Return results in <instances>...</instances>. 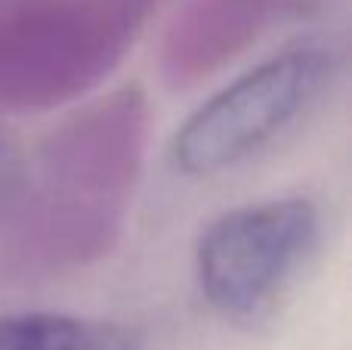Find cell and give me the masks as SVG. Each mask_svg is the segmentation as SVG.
Returning <instances> with one entry per match:
<instances>
[{
  "mask_svg": "<svg viewBox=\"0 0 352 350\" xmlns=\"http://www.w3.org/2000/svg\"><path fill=\"white\" fill-rule=\"evenodd\" d=\"M12 167H16V161H12V155H10V149H6V143L0 140V198H3L6 186H10Z\"/></svg>",
  "mask_w": 352,
  "mask_h": 350,
  "instance_id": "7",
  "label": "cell"
},
{
  "mask_svg": "<svg viewBox=\"0 0 352 350\" xmlns=\"http://www.w3.org/2000/svg\"><path fill=\"white\" fill-rule=\"evenodd\" d=\"M318 0H186L161 41L167 87H195L250 50L275 25L309 12Z\"/></svg>",
  "mask_w": 352,
  "mask_h": 350,
  "instance_id": "5",
  "label": "cell"
},
{
  "mask_svg": "<svg viewBox=\"0 0 352 350\" xmlns=\"http://www.w3.org/2000/svg\"><path fill=\"white\" fill-rule=\"evenodd\" d=\"M164 0H19L0 10V112L90 93Z\"/></svg>",
  "mask_w": 352,
  "mask_h": 350,
  "instance_id": "2",
  "label": "cell"
},
{
  "mask_svg": "<svg viewBox=\"0 0 352 350\" xmlns=\"http://www.w3.org/2000/svg\"><path fill=\"white\" fill-rule=\"evenodd\" d=\"M340 56L328 41H297L217 90L173 136V165L186 177H217L285 136L328 93Z\"/></svg>",
  "mask_w": 352,
  "mask_h": 350,
  "instance_id": "3",
  "label": "cell"
},
{
  "mask_svg": "<svg viewBox=\"0 0 352 350\" xmlns=\"http://www.w3.org/2000/svg\"><path fill=\"white\" fill-rule=\"evenodd\" d=\"M322 242V214L306 196L238 205L213 217L195 245V279L223 320L260 322L294 289Z\"/></svg>",
  "mask_w": 352,
  "mask_h": 350,
  "instance_id": "4",
  "label": "cell"
},
{
  "mask_svg": "<svg viewBox=\"0 0 352 350\" xmlns=\"http://www.w3.org/2000/svg\"><path fill=\"white\" fill-rule=\"evenodd\" d=\"M148 99L124 84L53 127L0 198V273L59 279L118 248L148 146Z\"/></svg>",
  "mask_w": 352,
  "mask_h": 350,
  "instance_id": "1",
  "label": "cell"
},
{
  "mask_svg": "<svg viewBox=\"0 0 352 350\" xmlns=\"http://www.w3.org/2000/svg\"><path fill=\"white\" fill-rule=\"evenodd\" d=\"M0 350H142L133 329L96 316L22 313L0 320Z\"/></svg>",
  "mask_w": 352,
  "mask_h": 350,
  "instance_id": "6",
  "label": "cell"
}]
</instances>
